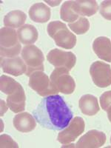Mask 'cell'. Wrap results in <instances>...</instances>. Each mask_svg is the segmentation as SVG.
<instances>
[{"label":"cell","instance_id":"obj_1","mask_svg":"<svg viewBox=\"0 0 111 148\" xmlns=\"http://www.w3.org/2000/svg\"><path fill=\"white\" fill-rule=\"evenodd\" d=\"M33 116L45 129L62 130L73 119V112L59 94L45 96L33 110Z\"/></svg>","mask_w":111,"mask_h":148},{"label":"cell","instance_id":"obj_2","mask_svg":"<svg viewBox=\"0 0 111 148\" xmlns=\"http://www.w3.org/2000/svg\"><path fill=\"white\" fill-rule=\"evenodd\" d=\"M47 34L55 42L56 45L64 49L70 50L76 45V36L71 32L64 22L53 21L48 24Z\"/></svg>","mask_w":111,"mask_h":148},{"label":"cell","instance_id":"obj_3","mask_svg":"<svg viewBox=\"0 0 111 148\" xmlns=\"http://www.w3.org/2000/svg\"><path fill=\"white\" fill-rule=\"evenodd\" d=\"M0 50L1 58H14L22 52V46L15 29L8 27L1 28Z\"/></svg>","mask_w":111,"mask_h":148},{"label":"cell","instance_id":"obj_4","mask_svg":"<svg viewBox=\"0 0 111 148\" xmlns=\"http://www.w3.org/2000/svg\"><path fill=\"white\" fill-rule=\"evenodd\" d=\"M21 56L27 67V76H30L36 71H44L45 56L39 47L34 45H25L22 48Z\"/></svg>","mask_w":111,"mask_h":148},{"label":"cell","instance_id":"obj_5","mask_svg":"<svg viewBox=\"0 0 111 148\" xmlns=\"http://www.w3.org/2000/svg\"><path fill=\"white\" fill-rule=\"evenodd\" d=\"M29 86L39 96L44 97L57 95L59 92L53 85L51 79L43 71H36L30 75Z\"/></svg>","mask_w":111,"mask_h":148},{"label":"cell","instance_id":"obj_6","mask_svg":"<svg viewBox=\"0 0 111 148\" xmlns=\"http://www.w3.org/2000/svg\"><path fill=\"white\" fill-rule=\"evenodd\" d=\"M69 71L64 67H56L50 77L56 88L63 94H72L76 88V82Z\"/></svg>","mask_w":111,"mask_h":148},{"label":"cell","instance_id":"obj_7","mask_svg":"<svg viewBox=\"0 0 111 148\" xmlns=\"http://www.w3.org/2000/svg\"><path fill=\"white\" fill-rule=\"evenodd\" d=\"M92 80L97 87L107 88L111 84V67L105 62L96 61L90 67Z\"/></svg>","mask_w":111,"mask_h":148},{"label":"cell","instance_id":"obj_8","mask_svg":"<svg viewBox=\"0 0 111 148\" xmlns=\"http://www.w3.org/2000/svg\"><path fill=\"white\" fill-rule=\"evenodd\" d=\"M85 124L82 118L76 116L70 124L58 134L57 140L62 145H67L74 141L84 133Z\"/></svg>","mask_w":111,"mask_h":148},{"label":"cell","instance_id":"obj_9","mask_svg":"<svg viewBox=\"0 0 111 148\" xmlns=\"http://www.w3.org/2000/svg\"><path fill=\"white\" fill-rule=\"evenodd\" d=\"M47 60L56 67H64L68 71L72 70L76 63V56L72 52L53 49L47 55Z\"/></svg>","mask_w":111,"mask_h":148},{"label":"cell","instance_id":"obj_10","mask_svg":"<svg viewBox=\"0 0 111 148\" xmlns=\"http://www.w3.org/2000/svg\"><path fill=\"white\" fill-rule=\"evenodd\" d=\"M107 136L105 133L97 130H91L79 138L75 147L78 148H98L105 144Z\"/></svg>","mask_w":111,"mask_h":148},{"label":"cell","instance_id":"obj_11","mask_svg":"<svg viewBox=\"0 0 111 148\" xmlns=\"http://www.w3.org/2000/svg\"><path fill=\"white\" fill-rule=\"evenodd\" d=\"M1 67L5 73L14 76H19L25 73L27 71L26 64L22 57L1 58Z\"/></svg>","mask_w":111,"mask_h":148},{"label":"cell","instance_id":"obj_12","mask_svg":"<svg viewBox=\"0 0 111 148\" xmlns=\"http://www.w3.org/2000/svg\"><path fill=\"white\" fill-rule=\"evenodd\" d=\"M26 96L22 86L19 85L16 90L7 97V105L14 113H21L25 110Z\"/></svg>","mask_w":111,"mask_h":148},{"label":"cell","instance_id":"obj_13","mask_svg":"<svg viewBox=\"0 0 111 148\" xmlns=\"http://www.w3.org/2000/svg\"><path fill=\"white\" fill-rule=\"evenodd\" d=\"M14 126L21 133H29L33 131L36 127V121L34 116L27 112L16 115L13 119Z\"/></svg>","mask_w":111,"mask_h":148},{"label":"cell","instance_id":"obj_14","mask_svg":"<svg viewBox=\"0 0 111 148\" xmlns=\"http://www.w3.org/2000/svg\"><path fill=\"white\" fill-rule=\"evenodd\" d=\"M72 9L80 16H92L97 13L99 6L93 0H78L72 1Z\"/></svg>","mask_w":111,"mask_h":148},{"label":"cell","instance_id":"obj_15","mask_svg":"<svg viewBox=\"0 0 111 148\" xmlns=\"http://www.w3.org/2000/svg\"><path fill=\"white\" fill-rule=\"evenodd\" d=\"M92 50L99 59L111 62V41L109 38L105 36L96 38L92 43Z\"/></svg>","mask_w":111,"mask_h":148},{"label":"cell","instance_id":"obj_16","mask_svg":"<svg viewBox=\"0 0 111 148\" xmlns=\"http://www.w3.org/2000/svg\"><path fill=\"white\" fill-rule=\"evenodd\" d=\"M28 14L30 19L34 22L45 23L51 18V10L45 3L38 2L30 8Z\"/></svg>","mask_w":111,"mask_h":148},{"label":"cell","instance_id":"obj_17","mask_svg":"<svg viewBox=\"0 0 111 148\" xmlns=\"http://www.w3.org/2000/svg\"><path fill=\"white\" fill-rule=\"evenodd\" d=\"M79 106L82 113L86 116H95L100 110L97 98L93 95L85 94L80 98Z\"/></svg>","mask_w":111,"mask_h":148},{"label":"cell","instance_id":"obj_18","mask_svg":"<svg viewBox=\"0 0 111 148\" xmlns=\"http://www.w3.org/2000/svg\"><path fill=\"white\" fill-rule=\"evenodd\" d=\"M18 39L22 45H30L34 44L39 38L37 29L32 25H24L17 30Z\"/></svg>","mask_w":111,"mask_h":148},{"label":"cell","instance_id":"obj_19","mask_svg":"<svg viewBox=\"0 0 111 148\" xmlns=\"http://www.w3.org/2000/svg\"><path fill=\"white\" fill-rule=\"evenodd\" d=\"M27 19V15L20 10H15L8 13L4 17L5 27L11 28H19L24 25Z\"/></svg>","mask_w":111,"mask_h":148},{"label":"cell","instance_id":"obj_20","mask_svg":"<svg viewBox=\"0 0 111 148\" xmlns=\"http://www.w3.org/2000/svg\"><path fill=\"white\" fill-rule=\"evenodd\" d=\"M60 17L64 22L73 23L79 19L80 16L76 14L72 9V1H66L60 8Z\"/></svg>","mask_w":111,"mask_h":148},{"label":"cell","instance_id":"obj_21","mask_svg":"<svg viewBox=\"0 0 111 148\" xmlns=\"http://www.w3.org/2000/svg\"><path fill=\"white\" fill-rule=\"evenodd\" d=\"M19 85H20L19 83L17 82L16 80H14L13 78L10 77V76H5V75L1 76L0 89L2 92L8 96L11 94L12 92H14Z\"/></svg>","mask_w":111,"mask_h":148},{"label":"cell","instance_id":"obj_22","mask_svg":"<svg viewBox=\"0 0 111 148\" xmlns=\"http://www.w3.org/2000/svg\"><path fill=\"white\" fill-rule=\"evenodd\" d=\"M68 27L76 34L82 35V34H84L89 30L90 22L87 18L80 16L79 19L75 22L68 24Z\"/></svg>","mask_w":111,"mask_h":148},{"label":"cell","instance_id":"obj_23","mask_svg":"<svg viewBox=\"0 0 111 148\" xmlns=\"http://www.w3.org/2000/svg\"><path fill=\"white\" fill-rule=\"evenodd\" d=\"M100 14L107 20L111 21V0L103 1L99 7Z\"/></svg>","mask_w":111,"mask_h":148},{"label":"cell","instance_id":"obj_24","mask_svg":"<svg viewBox=\"0 0 111 148\" xmlns=\"http://www.w3.org/2000/svg\"><path fill=\"white\" fill-rule=\"evenodd\" d=\"M100 105L101 109L104 111L107 110L110 106H111V90L103 92L100 97Z\"/></svg>","mask_w":111,"mask_h":148},{"label":"cell","instance_id":"obj_25","mask_svg":"<svg viewBox=\"0 0 111 148\" xmlns=\"http://www.w3.org/2000/svg\"><path fill=\"white\" fill-rule=\"evenodd\" d=\"M1 147H18L17 143H16L14 139L8 135L2 134L1 135Z\"/></svg>","mask_w":111,"mask_h":148},{"label":"cell","instance_id":"obj_26","mask_svg":"<svg viewBox=\"0 0 111 148\" xmlns=\"http://www.w3.org/2000/svg\"><path fill=\"white\" fill-rule=\"evenodd\" d=\"M1 103H2V108H1V109H2V113H1V116H3L4 113L7 112L8 106H7V105L5 104V103L4 102L3 100H2V101H1Z\"/></svg>","mask_w":111,"mask_h":148},{"label":"cell","instance_id":"obj_27","mask_svg":"<svg viewBox=\"0 0 111 148\" xmlns=\"http://www.w3.org/2000/svg\"><path fill=\"white\" fill-rule=\"evenodd\" d=\"M106 111H107V115H108V119H109V121L111 122V106H110Z\"/></svg>","mask_w":111,"mask_h":148},{"label":"cell","instance_id":"obj_28","mask_svg":"<svg viewBox=\"0 0 111 148\" xmlns=\"http://www.w3.org/2000/svg\"><path fill=\"white\" fill-rule=\"evenodd\" d=\"M45 2L48 3L50 5H52V6H56V5H59L61 3V1H59V2L56 1V4H53V2H51V1H45Z\"/></svg>","mask_w":111,"mask_h":148},{"label":"cell","instance_id":"obj_29","mask_svg":"<svg viewBox=\"0 0 111 148\" xmlns=\"http://www.w3.org/2000/svg\"><path fill=\"white\" fill-rule=\"evenodd\" d=\"M110 144H111V137H110Z\"/></svg>","mask_w":111,"mask_h":148}]
</instances>
